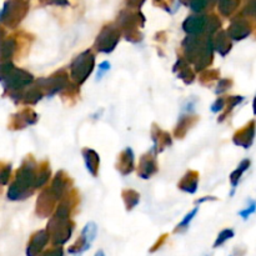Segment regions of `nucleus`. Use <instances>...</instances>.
Segmentation results:
<instances>
[{
	"mask_svg": "<svg viewBox=\"0 0 256 256\" xmlns=\"http://www.w3.org/2000/svg\"><path fill=\"white\" fill-rule=\"evenodd\" d=\"M182 49L188 62H192L199 72L212 62L214 42L209 38L202 40L198 35H190L182 42Z\"/></svg>",
	"mask_w": 256,
	"mask_h": 256,
	"instance_id": "f257e3e1",
	"label": "nucleus"
},
{
	"mask_svg": "<svg viewBox=\"0 0 256 256\" xmlns=\"http://www.w3.org/2000/svg\"><path fill=\"white\" fill-rule=\"evenodd\" d=\"M70 202H62L58 206L54 216L48 222V232L55 246L65 244L72 238L74 225L70 222Z\"/></svg>",
	"mask_w": 256,
	"mask_h": 256,
	"instance_id": "f03ea898",
	"label": "nucleus"
},
{
	"mask_svg": "<svg viewBox=\"0 0 256 256\" xmlns=\"http://www.w3.org/2000/svg\"><path fill=\"white\" fill-rule=\"evenodd\" d=\"M36 164L32 159H26L16 172L15 182L8 192V198L10 200H22L32 194V189L35 188L36 182V172H35Z\"/></svg>",
	"mask_w": 256,
	"mask_h": 256,
	"instance_id": "7ed1b4c3",
	"label": "nucleus"
},
{
	"mask_svg": "<svg viewBox=\"0 0 256 256\" xmlns=\"http://www.w3.org/2000/svg\"><path fill=\"white\" fill-rule=\"evenodd\" d=\"M94 55L90 50L82 52L70 65V76L76 84H82L94 69Z\"/></svg>",
	"mask_w": 256,
	"mask_h": 256,
	"instance_id": "20e7f679",
	"label": "nucleus"
},
{
	"mask_svg": "<svg viewBox=\"0 0 256 256\" xmlns=\"http://www.w3.org/2000/svg\"><path fill=\"white\" fill-rule=\"evenodd\" d=\"M119 40V30H118L116 28L112 26V25H109V26H105L104 29L100 32V34L98 35L96 42H95V48H96V50H99L100 52L109 54V52H112V50L116 48Z\"/></svg>",
	"mask_w": 256,
	"mask_h": 256,
	"instance_id": "39448f33",
	"label": "nucleus"
},
{
	"mask_svg": "<svg viewBox=\"0 0 256 256\" xmlns=\"http://www.w3.org/2000/svg\"><path fill=\"white\" fill-rule=\"evenodd\" d=\"M96 224H95V222H88V224L85 225L84 229H82L80 239H78V242L69 248L70 254H82V252L90 249L92 242H94L95 238H96Z\"/></svg>",
	"mask_w": 256,
	"mask_h": 256,
	"instance_id": "423d86ee",
	"label": "nucleus"
},
{
	"mask_svg": "<svg viewBox=\"0 0 256 256\" xmlns=\"http://www.w3.org/2000/svg\"><path fill=\"white\" fill-rule=\"evenodd\" d=\"M49 239L50 235L48 230H40V232H35L28 244L26 256H39L49 242Z\"/></svg>",
	"mask_w": 256,
	"mask_h": 256,
	"instance_id": "0eeeda50",
	"label": "nucleus"
},
{
	"mask_svg": "<svg viewBox=\"0 0 256 256\" xmlns=\"http://www.w3.org/2000/svg\"><path fill=\"white\" fill-rule=\"evenodd\" d=\"M155 149H152V152L145 154L144 156L140 160L139 168H138V172H139L140 178L142 179H149L150 176L155 174L158 172V165H156V159H155Z\"/></svg>",
	"mask_w": 256,
	"mask_h": 256,
	"instance_id": "6e6552de",
	"label": "nucleus"
},
{
	"mask_svg": "<svg viewBox=\"0 0 256 256\" xmlns=\"http://www.w3.org/2000/svg\"><path fill=\"white\" fill-rule=\"evenodd\" d=\"M55 202H56V198L52 195L50 188H48L46 190L42 192V195L39 196L36 202V212L40 216H48V215L52 214V209H54Z\"/></svg>",
	"mask_w": 256,
	"mask_h": 256,
	"instance_id": "1a4fd4ad",
	"label": "nucleus"
},
{
	"mask_svg": "<svg viewBox=\"0 0 256 256\" xmlns=\"http://www.w3.org/2000/svg\"><path fill=\"white\" fill-rule=\"evenodd\" d=\"M209 22L205 16H190L182 24L185 32L189 35H200L202 32L208 30Z\"/></svg>",
	"mask_w": 256,
	"mask_h": 256,
	"instance_id": "9d476101",
	"label": "nucleus"
},
{
	"mask_svg": "<svg viewBox=\"0 0 256 256\" xmlns=\"http://www.w3.org/2000/svg\"><path fill=\"white\" fill-rule=\"evenodd\" d=\"M135 166V159L134 152L130 148H126L124 152L120 154L119 160H118V170L122 172V175H129L130 172L134 170Z\"/></svg>",
	"mask_w": 256,
	"mask_h": 256,
	"instance_id": "9b49d317",
	"label": "nucleus"
},
{
	"mask_svg": "<svg viewBox=\"0 0 256 256\" xmlns=\"http://www.w3.org/2000/svg\"><path fill=\"white\" fill-rule=\"evenodd\" d=\"M68 182H69V179H68L66 175L62 172H58L56 176L52 180V184L50 186V190H52V195L56 198V200L62 199L68 192Z\"/></svg>",
	"mask_w": 256,
	"mask_h": 256,
	"instance_id": "f8f14e48",
	"label": "nucleus"
},
{
	"mask_svg": "<svg viewBox=\"0 0 256 256\" xmlns=\"http://www.w3.org/2000/svg\"><path fill=\"white\" fill-rule=\"evenodd\" d=\"M82 158H84L85 165L86 169L92 176H96L98 172H99V165H100V158L95 150L92 149H82Z\"/></svg>",
	"mask_w": 256,
	"mask_h": 256,
	"instance_id": "ddd939ff",
	"label": "nucleus"
},
{
	"mask_svg": "<svg viewBox=\"0 0 256 256\" xmlns=\"http://www.w3.org/2000/svg\"><path fill=\"white\" fill-rule=\"evenodd\" d=\"M15 120V129H22V128L28 126V125H32L36 122L38 115L35 114L32 110L25 109L22 112L16 114L14 116Z\"/></svg>",
	"mask_w": 256,
	"mask_h": 256,
	"instance_id": "4468645a",
	"label": "nucleus"
},
{
	"mask_svg": "<svg viewBox=\"0 0 256 256\" xmlns=\"http://www.w3.org/2000/svg\"><path fill=\"white\" fill-rule=\"evenodd\" d=\"M198 184H199V174L196 172H189L179 182V188L182 192L194 194L198 189Z\"/></svg>",
	"mask_w": 256,
	"mask_h": 256,
	"instance_id": "2eb2a0df",
	"label": "nucleus"
},
{
	"mask_svg": "<svg viewBox=\"0 0 256 256\" xmlns=\"http://www.w3.org/2000/svg\"><path fill=\"white\" fill-rule=\"evenodd\" d=\"M254 124H252L250 126H246L244 130H242V132H236V135L234 136V142L236 145L244 146L246 149V148H249L252 145V139H254Z\"/></svg>",
	"mask_w": 256,
	"mask_h": 256,
	"instance_id": "dca6fc26",
	"label": "nucleus"
},
{
	"mask_svg": "<svg viewBox=\"0 0 256 256\" xmlns=\"http://www.w3.org/2000/svg\"><path fill=\"white\" fill-rule=\"evenodd\" d=\"M152 138H154L155 142V152H159V150H162L165 146L172 144V138L168 132H162L159 128H154L152 129Z\"/></svg>",
	"mask_w": 256,
	"mask_h": 256,
	"instance_id": "f3484780",
	"label": "nucleus"
},
{
	"mask_svg": "<svg viewBox=\"0 0 256 256\" xmlns=\"http://www.w3.org/2000/svg\"><path fill=\"white\" fill-rule=\"evenodd\" d=\"M214 42L215 49H216L218 52H219V54L222 55V56H225V55L230 52V49H232V44H230L229 42V38L226 36V32H219L216 39H215V42Z\"/></svg>",
	"mask_w": 256,
	"mask_h": 256,
	"instance_id": "a211bd4d",
	"label": "nucleus"
},
{
	"mask_svg": "<svg viewBox=\"0 0 256 256\" xmlns=\"http://www.w3.org/2000/svg\"><path fill=\"white\" fill-rule=\"evenodd\" d=\"M175 68H179V72H178V76L182 80H184L185 84H190V82H194V72L190 69L189 65L184 62V60H179L178 64L175 65Z\"/></svg>",
	"mask_w": 256,
	"mask_h": 256,
	"instance_id": "6ab92c4d",
	"label": "nucleus"
},
{
	"mask_svg": "<svg viewBox=\"0 0 256 256\" xmlns=\"http://www.w3.org/2000/svg\"><path fill=\"white\" fill-rule=\"evenodd\" d=\"M122 198H124L125 206H126L128 210L134 209V208L140 202V195L132 189L124 190V192H122Z\"/></svg>",
	"mask_w": 256,
	"mask_h": 256,
	"instance_id": "aec40b11",
	"label": "nucleus"
},
{
	"mask_svg": "<svg viewBox=\"0 0 256 256\" xmlns=\"http://www.w3.org/2000/svg\"><path fill=\"white\" fill-rule=\"evenodd\" d=\"M194 122H195V119H192V116H190L189 114H188L186 116H182V119H180L179 124H178L176 126V130H175V136L178 138L184 136Z\"/></svg>",
	"mask_w": 256,
	"mask_h": 256,
	"instance_id": "412c9836",
	"label": "nucleus"
},
{
	"mask_svg": "<svg viewBox=\"0 0 256 256\" xmlns=\"http://www.w3.org/2000/svg\"><path fill=\"white\" fill-rule=\"evenodd\" d=\"M249 166H250L249 160H244V162H242V164L238 166V169L235 170V172H232V176H230V182H232V185L234 189L236 188V185L239 184V180L240 178H242V175L244 174V172H246Z\"/></svg>",
	"mask_w": 256,
	"mask_h": 256,
	"instance_id": "4be33fe9",
	"label": "nucleus"
},
{
	"mask_svg": "<svg viewBox=\"0 0 256 256\" xmlns=\"http://www.w3.org/2000/svg\"><path fill=\"white\" fill-rule=\"evenodd\" d=\"M228 34L235 40H240V39H244L248 34H249V30L245 29L242 24H232V26L229 28L228 30Z\"/></svg>",
	"mask_w": 256,
	"mask_h": 256,
	"instance_id": "5701e85b",
	"label": "nucleus"
},
{
	"mask_svg": "<svg viewBox=\"0 0 256 256\" xmlns=\"http://www.w3.org/2000/svg\"><path fill=\"white\" fill-rule=\"evenodd\" d=\"M50 178V169L46 164L45 166L40 168L39 172H36V182H35V188H42L48 182Z\"/></svg>",
	"mask_w": 256,
	"mask_h": 256,
	"instance_id": "b1692460",
	"label": "nucleus"
},
{
	"mask_svg": "<svg viewBox=\"0 0 256 256\" xmlns=\"http://www.w3.org/2000/svg\"><path fill=\"white\" fill-rule=\"evenodd\" d=\"M198 212H199V208H194V209H192V212H189V214L185 215L184 219L182 220V222H180V224L176 226V229H175V232L188 229V228H189V225H190V222H192V219L195 218V215L198 214Z\"/></svg>",
	"mask_w": 256,
	"mask_h": 256,
	"instance_id": "393cba45",
	"label": "nucleus"
},
{
	"mask_svg": "<svg viewBox=\"0 0 256 256\" xmlns=\"http://www.w3.org/2000/svg\"><path fill=\"white\" fill-rule=\"evenodd\" d=\"M232 238H234V230L224 229L222 232H219V235H218L216 240H215V242H214V248L216 249V248L222 246L225 242H228V240L232 239Z\"/></svg>",
	"mask_w": 256,
	"mask_h": 256,
	"instance_id": "a878e982",
	"label": "nucleus"
},
{
	"mask_svg": "<svg viewBox=\"0 0 256 256\" xmlns=\"http://www.w3.org/2000/svg\"><path fill=\"white\" fill-rule=\"evenodd\" d=\"M255 212H256V202H252H252H250L249 206H248L246 209H244V210H242V212H239V215L242 218V219L246 220L248 218H249L252 214H254Z\"/></svg>",
	"mask_w": 256,
	"mask_h": 256,
	"instance_id": "bb28decb",
	"label": "nucleus"
},
{
	"mask_svg": "<svg viewBox=\"0 0 256 256\" xmlns=\"http://www.w3.org/2000/svg\"><path fill=\"white\" fill-rule=\"evenodd\" d=\"M10 172H12V166L8 165L4 169L0 170V185H6L8 182H9Z\"/></svg>",
	"mask_w": 256,
	"mask_h": 256,
	"instance_id": "cd10ccee",
	"label": "nucleus"
},
{
	"mask_svg": "<svg viewBox=\"0 0 256 256\" xmlns=\"http://www.w3.org/2000/svg\"><path fill=\"white\" fill-rule=\"evenodd\" d=\"M110 70V62H102V64L99 65V70H98V74H96V79L100 80L102 76H104V74L106 72H109Z\"/></svg>",
	"mask_w": 256,
	"mask_h": 256,
	"instance_id": "c85d7f7f",
	"label": "nucleus"
},
{
	"mask_svg": "<svg viewBox=\"0 0 256 256\" xmlns=\"http://www.w3.org/2000/svg\"><path fill=\"white\" fill-rule=\"evenodd\" d=\"M225 102H226V100H225L224 98H219V99H218L216 102L212 104V112H222V110H224V108H225Z\"/></svg>",
	"mask_w": 256,
	"mask_h": 256,
	"instance_id": "c756f323",
	"label": "nucleus"
},
{
	"mask_svg": "<svg viewBox=\"0 0 256 256\" xmlns=\"http://www.w3.org/2000/svg\"><path fill=\"white\" fill-rule=\"evenodd\" d=\"M204 78H206V80H204V84H208V82H210L212 80L216 79V78H219V72H216V70H210V72H206L204 75H202V79H204Z\"/></svg>",
	"mask_w": 256,
	"mask_h": 256,
	"instance_id": "7c9ffc66",
	"label": "nucleus"
},
{
	"mask_svg": "<svg viewBox=\"0 0 256 256\" xmlns=\"http://www.w3.org/2000/svg\"><path fill=\"white\" fill-rule=\"evenodd\" d=\"M39 256H62V248H54V249L46 250L45 252H42Z\"/></svg>",
	"mask_w": 256,
	"mask_h": 256,
	"instance_id": "2f4dec72",
	"label": "nucleus"
},
{
	"mask_svg": "<svg viewBox=\"0 0 256 256\" xmlns=\"http://www.w3.org/2000/svg\"><path fill=\"white\" fill-rule=\"evenodd\" d=\"M230 84H232V82H230L229 80H226V79H222V80H220L219 85H218L216 94H222V92H224L225 90H228V88L230 86Z\"/></svg>",
	"mask_w": 256,
	"mask_h": 256,
	"instance_id": "473e14b6",
	"label": "nucleus"
},
{
	"mask_svg": "<svg viewBox=\"0 0 256 256\" xmlns=\"http://www.w3.org/2000/svg\"><path fill=\"white\" fill-rule=\"evenodd\" d=\"M208 200H215V198H214V196H205V198H202V199H199V200H196V205L202 204V202H208Z\"/></svg>",
	"mask_w": 256,
	"mask_h": 256,
	"instance_id": "72a5a7b5",
	"label": "nucleus"
},
{
	"mask_svg": "<svg viewBox=\"0 0 256 256\" xmlns=\"http://www.w3.org/2000/svg\"><path fill=\"white\" fill-rule=\"evenodd\" d=\"M95 256H105V254H104V252H102V250H99V252L95 254Z\"/></svg>",
	"mask_w": 256,
	"mask_h": 256,
	"instance_id": "f704fd0d",
	"label": "nucleus"
},
{
	"mask_svg": "<svg viewBox=\"0 0 256 256\" xmlns=\"http://www.w3.org/2000/svg\"><path fill=\"white\" fill-rule=\"evenodd\" d=\"M254 112L256 114V98H255V100H254Z\"/></svg>",
	"mask_w": 256,
	"mask_h": 256,
	"instance_id": "c9c22d12",
	"label": "nucleus"
}]
</instances>
